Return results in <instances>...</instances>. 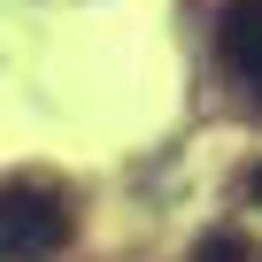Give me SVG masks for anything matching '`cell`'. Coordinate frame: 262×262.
<instances>
[{
  "mask_svg": "<svg viewBox=\"0 0 262 262\" xmlns=\"http://www.w3.org/2000/svg\"><path fill=\"white\" fill-rule=\"evenodd\" d=\"M70 239V193L54 185H8L0 193V262H47Z\"/></svg>",
  "mask_w": 262,
  "mask_h": 262,
  "instance_id": "1",
  "label": "cell"
},
{
  "mask_svg": "<svg viewBox=\"0 0 262 262\" xmlns=\"http://www.w3.org/2000/svg\"><path fill=\"white\" fill-rule=\"evenodd\" d=\"M216 39H224L231 77L262 93V0H224V24H216Z\"/></svg>",
  "mask_w": 262,
  "mask_h": 262,
  "instance_id": "2",
  "label": "cell"
},
{
  "mask_svg": "<svg viewBox=\"0 0 262 262\" xmlns=\"http://www.w3.org/2000/svg\"><path fill=\"white\" fill-rule=\"evenodd\" d=\"M193 262H247V239H239V231H216V239H201Z\"/></svg>",
  "mask_w": 262,
  "mask_h": 262,
  "instance_id": "3",
  "label": "cell"
},
{
  "mask_svg": "<svg viewBox=\"0 0 262 262\" xmlns=\"http://www.w3.org/2000/svg\"><path fill=\"white\" fill-rule=\"evenodd\" d=\"M254 201H262V162H254Z\"/></svg>",
  "mask_w": 262,
  "mask_h": 262,
  "instance_id": "4",
  "label": "cell"
}]
</instances>
